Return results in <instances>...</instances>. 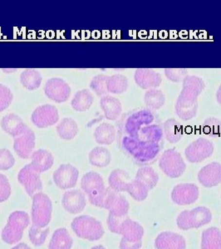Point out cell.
<instances>
[{"label":"cell","instance_id":"1","mask_svg":"<svg viewBox=\"0 0 221 249\" xmlns=\"http://www.w3.org/2000/svg\"><path fill=\"white\" fill-rule=\"evenodd\" d=\"M119 135L122 150L139 165L156 161L164 146L163 129L157 123Z\"/></svg>","mask_w":221,"mask_h":249},{"label":"cell","instance_id":"2","mask_svg":"<svg viewBox=\"0 0 221 249\" xmlns=\"http://www.w3.org/2000/svg\"><path fill=\"white\" fill-rule=\"evenodd\" d=\"M183 88L176 104L177 116L183 121H189L196 116L198 110V96L205 88L201 77L189 76L183 80Z\"/></svg>","mask_w":221,"mask_h":249},{"label":"cell","instance_id":"3","mask_svg":"<svg viewBox=\"0 0 221 249\" xmlns=\"http://www.w3.org/2000/svg\"><path fill=\"white\" fill-rule=\"evenodd\" d=\"M81 187L92 205L103 209L108 188H106L103 178L98 173L91 171L85 174L82 176Z\"/></svg>","mask_w":221,"mask_h":249},{"label":"cell","instance_id":"4","mask_svg":"<svg viewBox=\"0 0 221 249\" xmlns=\"http://www.w3.org/2000/svg\"><path fill=\"white\" fill-rule=\"evenodd\" d=\"M29 214L24 211L12 213L1 233L3 242L10 245L19 243L23 238V231L29 226Z\"/></svg>","mask_w":221,"mask_h":249},{"label":"cell","instance_id":"5","mask_svg":"<svg viewBox=\"0 0 221 249\" xmlns=\"http://www.w3.org/2000/svg\"><path fill=\"white\" fill-rule=\"evenodd\" d=\"M71 227L78 238L92 242L101 239L105 232L102 223L91 216L82 215L74 218Z\"/></svg>","mask_w":221,"mask_h":249},{"label":"cell","instance_id":"6","mask_svg":"<svg viewBox=\"0 0 221 249\" xmlns=\"http://www.w3.org/2000/svg\"><path fill=\"white\" fill-rule=\"evenodd\" d=\"M32 222L38 228L44 229L50 223L53 213V203L46 194L38 192L33 196Z\"/></svg>","mask_w":221,"mask_h":249},{"label":"cell","instance_id":"7","mask_svg":"<svg viewBox=\"0 0 221 249\" xmlns=\"http://www.w3.org/2000/svg\"><path fill=\"white\" fill-rule=\"evenodd\" d=\"M156 115L150 109H140L126 114L120 122L119 134H126L142 127L143 125L154 124Z\"/></svg>","mask_w":221,"mask_h":249},{"label":"cell","instance_id":"8","mask_svg":"<svg viewBox=\"0 0 221 249\" xmlns=\"http://www.w3.org/2000/svg\"><path fill=\"white\" fill-rule=\"evenodd\" d=\"M159 167L170 178L181 177L186 169V164L181 154L174 149L165 150L160 159Z\"/></svg>","mask_w":221,"mask_h":249},{"label":"cell","instance_id":"9","mask_svg":"<svg viewBox=\"0 0 221 249\" xmlns=\"http://www.w3.org/2000/svg\"><path fill=\"white\" fill-rule=\"evenodd\" d=\"M214 150L212 142L205 138H199L188 145L184 156L190 163H200L212 156Z\"/></svg>","mask_w":221,"mask_h":249},{"label":"cell","instance_id":"10","mask_svg":"<svg viewBox=\"0 0 221 249\" xmlns=\"http://www.w3.org/2000/svg\"><path fill=\"white\" fill-rule=\"evenodd\" d=\"M103 209L109 211V214L117 218H126L129 212L130 204L124 196L108 188V193L106 196Z\"/></svg>","mask_w":221,"mask_h":249},{"label":"cell","instance_id":"11","mask_svg":"<svg viewBox=\"0 0 221 249\" xmlns=\"http://www.w3.org/2000/svg\"><path fill=\"white\" fill-rule=\"evenodd\" d=\"M18 180L24 187L26 192L32 198L35 194L43 190L39 173L32 167L31 164H26L21 169L18 176Z\"/></svg>","mask_w":221,"mask_h":249},{"label":"cell","instance_id":"12","mask_svg":"<svg viewBox=\"0 0 221 249\" xmlns=\"http://www.w3.org/2000/svg\"><path fill=\"white\" fill-rule=\"evenodd\" d=\"M79 171L71 164L60 165L54 173V181L61 190H69L76 186Z\"/></svg>","mask_w":221,"mask_h":249},{"label":"cell","instance_id":"13","mask_svg":"<svg viewBox=\"0 0 221 249\" xmlns=\"http://www.w3.org/2000/svg\"><path fill=\"white\" fill-rule=\"evenodd\" d=\"M200 191L196 184L190 183L177 184L171 192V199L181 206L190 205L198 199Z\"/></svg>","mask_w":221,"mask_h":249},{"label":"cell","instance_id":"14","mask_svg":"<svg viewBox=\"0 0 221 249\" xmlns=\"http://www.w3.org/2000/svg\"><path fill=\"white\" fill-rule=\"evenodd\" d=\"M44 91L49 99L62 103L68 101L71 94V88L64 80L55 77L46 82Z\"/></svg>","mask_w":221,"mask_h":249},{"label":"cell","instance_id":"15","mask_svg":"<svg viewBox=\"0 0 221 249\" xmlns=\"http://www.w3.org/2000/svg\"><path fill=\"white\" fill-rule=\"evenodd\" d=\"M59 114L57 107L52 105L40 106L32 114L31 120L37 127L46 128L58 122Z\"/></svg>","mask_w":221,"mask_h":249},{"label":"cell","instance_id":"16","mask_svg":"<svg viewBox=\"0 0 221 249\" xmlns=\"http://www.w3.org/2000/svg\"><path fill=\"white\" fill-rule=\"evenodd\" d=\"M62 204L67 212L77 214L82 212L87 205L85 195L80 190L67 191L63 195Z\"/></svg>","mask_w":221,"mask_h":249},{"label":"cell","instance_id":"17","mask_svg":"<svg viewBox=\"0 0 221 249\" xmlns=\"http://www.w3.org/2000/svg\"><path fill=\"white\" fill-rule=\"evenodd\" d=\"M35 148V135L28 128L22 135L15 138L14 149L18 156L22 159H29Z\"/></svg>","mask_w":221,"mask_h":249},{"label":"cell","instance_id":"18","mask_svg":"<svg viewBox=\"0 0 221 249\" xmlns=\"http://www.w3.org/2000/svg\"><path fill=\"white\" fill-rule=\"evenodd\" d=\"M198 180L205 188L216 187L221 183V164L212 162L198 173Z\"/></svg>","mask_w":221,"mask_h":249},{"label":"cell","instance_id":"19","mask_svg":"<svg viewBox=\"0 0 221 249\" xmlns=\"http://www.w3.org/2000/svg\"><path fill=\"white\" fill-rule=\"evenodd\" d=\"M155 247L156 249H185L186 241L177 232L166 231L156 237Z\"/></svg>","mask_w":221,"mask_h":249},{"label":"cell","instance_id":"20","mask_svg":"<svg viewBox=\"0 0 221 249\" xmlns=\"http://www.w3.org/2000/svg\"><path fill=\"white\" fill-rule=\"evenodd\" d=\"M135 82L142 89H155L161 85L162 77L161 74L152 69L139 68L134 75Z\"/></svg>","mask_w":221,"mask_h":249},{"label":"cell","instance_id":"21","mask_svg":"<svg viewBox=\"0 0 221 249\" xmlns=\"http://www.w3.org/2000/svg\"><path fill=\"white\" fill-rule=\"evenodd\" d=\"M187 219L189 229L197 230L210 224L212 220V213L206 207H197L193 210H187Z\"/></svg>","mask_w":221,"mask_h":249},{"label":"cell","instance_id":"22","mask_svg":"<svg viewBox=\"0 0 221 249\" xmlns=\"http://www.w3.org/2000/svg\"><path fill=\"white\" fill-rule=\"evenodd\" d=\"M120 234L130 243H139L144 236V229L139 223L126 218L122 221Z\"/></svg>","mask_w":221,"mask_h":249},{"label":"cell","instance_id":"23","mask_svg":"<svg viewBox=\"0 0 221 249\" xmlns=\"http://www.w3.org/2000/svg\"><path fill=\"white\" fill-rule=\"evenodd\" d=\"M1 126L4 132L15 138L22 135L29 128L19 116L12 113L3 116L1 121Z\"/></svg>","mask_w":221,"mask_h":249},{"label":"cell","instance_id":"24","mask_svg":"<svg viewBox=\"0 0 221 249\" xmlns=\"http://www.w3.org/2000/svg\"><path fill=\"white\" fill-rule=\"evenodd\" d=\"M31 165L37 173H43L54 165V158L48 150L40 149L32 154Z\"/></svg>","mask_w":221,"mask_h":249},{"label":"cell","instance_id":"25","mask_svg":"<svg viewBox=\"0 0 221 249\" xmlns=\"http://www.w3.org/2000/svg\"><path fill=\"white\" fill-rule=\"evenodd\" d=\"M100 106L104 111L105 117L109 121H115L122 113V106L119 100L111 96H102Z\"/></svg>","mask_w":221,"mask_h":249},{"label":"cell","instance_id":"26","mask_svg":"<svg viewBox=\"0 0 221 249\" xmlns=\"http://www.w3.org/2000/svg\"><path fill=\"white\" fill-rule=\"evenodd\" d=\"M130 181L131 180L129 174L121 169L114 170L110 173L108 178V183L110 189L117 193L127 192Z\"/></svg>","mask_w":221,"mask_h":249},{"label":"cell","instance_id":"27","mask_svg":"<svg viewBox=\"0 0 221 249\" xmlns=\"http://www.w3.org/2000/svg\"><path fill=\"white\" fill-rule=\"evenodd\" d=\"M74 240L68 230L62 228L54 232L48 249H72Z\"/></svg>","mask_w":221,"mask_h":249},{"label":"cell","instance_id":"28","mask_svg":"<svg viewBox=\"0 0 221 249\" xmlns=\"http://www.w3.org/2000/svg\"><path fill=\"white\" fill-rule=\"evenodd\" d=\"M202 249H221V231L218 228L210 227L202 232Z\"/></svg>","mask_w":221,"mask_h":249},{"label":"cell","instance_id":"29","mask_svg":"<svg viewBox=\"0 0 221 249\" xmlns=\"http://www.w3.org/2000/svg\"><path fill=\"white\" fill-rule=\"evenodd\" d=\"M163 133L166 139L171 144L180 142L183 136V127L176 120L169 119L163 124Z\"/></svg>","mask_w":221,"mask_h":249},{"label":"cell","instance_id":"30","mask_svg":"<svg viewBox=\"0 0 221 249\" xmlns=\"http://www.w3.org/2000/svg\"><path fill=\"white\" fill-rule=\"evenodd\" d=\"M94 138L98 144H110L116 139V130L112 124L102 123L94 131Z\"/></svg>","mask_w":221,"mask_h":249},{"label":"cell","instance_id":"31","mask_svg":"<svg viewBox=\"0 0 221 249\" xmlns=\"http://www.w3.org/2000/svg\"><path fill=\"white\" fill-rule=\"evenodd\" d=\"M93 101L94 97L91 91L83 89L75 94L74 99L72 101V107L77 111H86L91 107Z\"/></svg>","mask_w":221,"mask_h":249},{"label":"cell","instance_id":"32","mask_svg":"<svg viewBox=\"0 0 221 249\" xmlns=\"http://www.w3.org/2000/svg\"><path fill=\"white\" fill-rule=\"evenodd\" d=\"M88 158L90 164L96 167L103 168L110 164L111 156L107 148L98 146L91 150Z\"/></svg>","mask_w":221,"mask_h":249},{"label":"cell","instance_id":"33","mask_svg":"<svg viewBox=\"0 0 221 249\" xmlns=\"http://www.w3.org/2000/svg\"><path fill=\"white\" fill-rule=\"evenodd\" d=\"M42 80V75L35 69H26L20 75V82L24 88L30 91L39 88Z\"/></svg>","mask_w":221,"mask_h":249},{"label":"cell","instance_id":"34","mask_svg":"<svg viewBox=\"0 0 221 249\" xmlns=\"http://www.w3.org/2000/svg\"><path fill=\"white\" fill-rule=\"evenodd\" d=\"M57 132L62 139L70 141L77 136L78 125L73 118H64L57 124Z\"/></svg>","mask_w":221,"mask_h":249},{"label":"cell","instance_id":"35","mask_svg":"<svg viewBox=\"0 0 221 249\" xmlns=\"http://www.w3.org/2000/svg\"><path fill=\"white\" fill-rule=\"evenodd\" d=\"M136 179L142 182L147 187L149 190H152L159 181L158 174L151 167L143 166L136 173Z\"/></svg>","mask_w":221,"mask_h":249},{"label":"cell","instance_id":"36","mask_svg":"<svg viewBox=\"0 0 221 249\" xmlns=\"http://www.w3.org/2000/svg\"><path fill=\"white\" fill-rule=\"evenodd\" d=\"M144 102L150 110H158L164 106L166 98L161 90L150 89L145 93Z\"/></svg>","mask_w":221,"mask_h":249},{"label":"cell","instance_id":"37","mask_svg":"<svg viewBox=\"0 0 221 249\" xmlns=\"http://www.w3.org/2000/svg\"><path fill=\"white\" fill-rule=\"evenodd\" d=\"M128 88V80L122 74H116L108 77V91L112 94H122Z\"/></svg>","mask_w":221,"mask_h":249},{"label":"cell","instance_id":"38","mask_svg":"<svg viewBox=\"0 0 221 249\" xmlns=\"http://www.w3.org/2000/svg\"><path fill=\"white\" fill-rule=\"evenodd\" d=\"M127 192L130 195V197L133 198L134 200L142 202L144 201L145 199L147 198L149 190L143 183L135 178L130 182Z\"/></svg>","mask_w":221,"mask_h":249},{"label":"cell","instance_id":"39","mask_svg":"<svg viewBox=\"0 0 221 249\" xmlns=\"http://www.w3.org/2000/svg\"><path fill=\"white\" fill-rule=\"evenodd\" d=\"M48 234H49V229L47 228L43 230L42 228H38L34 224L32 225L29 232V239L31 241L32 244L36 247L43 245L46 239L48 238Z\"/></svg>","mask_w":221,"mask_h":249},{"label":"cell","instance_id":"40","mask_svg":"<svg viewBox=\"0 0 221 249\" xmlns=\"http://www.w3.org/2000/svg\"><path fill=\"white\" fill-rule=\"evenodd\" d=\"M108 76L99 74L94 77L90 83V88L97 96H107L108 91Z\"/></svg>","mask_w":221,"mask_h":249},{"label":"cell","instance_id":"41","mask_svg":"<svg viewBox=\"0 0 221 249\" xmlns=\"http://www.w3.org/2000/svg\"><path fill=\"white\" fill-rule=\"evenodd\" d=\"M202 128V131L205 135L211 136H220L221 134V121L215 117H210L204 122Z\"/></svg>","mask_w":221,"mask_h":249},{"label":"cell","instance_id":"42","mask_svg":"<svg viewBox=\"0 0 221 249\" xmlns=\"http://www.w3.org/2000/svg\"><path fill=\"white\" fill-rule=\"evenodd\" d=\"M14 99V95L8 87L0 84V112L9 107Z\"/></svg>","mask_w":221,"mask_h":249},{"label":"cell","instance_id":"43","mask_svg":"<svg viewBox=\"0 0 221 249\" xmlns=\"http://www.w3.org/2000/svg\"><path fill=\"white\" fill-rule=\"evenodd\" d=\"M166 77L171 82H181L188 76V71L186 69L182 68H166L165 69Z\"/></svg>","mask_w":221,"mask_h":249},{"label":"cell","instance_id":"44","mask_svg":"<svg viewBox=\"0 0 221 249\" xmlns=\"http://www.w3.org/2000/svg\"><path fill=\"white\" fill-rule=\"evenodd\" d=\"M15 164V159L9 150L0 149V170H9Z\"/></svg>","mask_w":221,"mask_h":249},{"label":"cell","instance_id":"45","mask_svg":"<svg viewBox=\"0 0 221 249\" xmlns=\"http://www.w3.org/2000/svg\"><path fill=\"white\" fill-rule=\"evenodd\" d=\"M11 195V185L9 179L3 174H0V203L8 200Z\"/></svg>","mask_w":221,"mask_h":249},{"label":"cell","instance_id":"46","mask_svg":"<svg viewBox=\"0 0 221 249\" xmlns=\"http://www.w3.org/2000/svg\"><path fill=\"white\" fill-rule=\"evenodd\" d=\"M124 219H125L124 218H117L111 214H109L108 218V226L110 232L120 234L121 225H122V221Z\"/></svg>","mask_w":221,"mask_h":249},{"label":"cell","instance_id":"47","mask_svg":"<svg viewBox=\"0 0 221 249\" xmlns=\"http://www.w3.org/2000/svg\"><path fill=\"white\" fill-rule=\"evenodd\" d=\"M142 241L139 243H130L124 238H122L120 242V249H141Z\"/></svg>","mask_w":221,"mask_h":249},{"label":"cell","instance_id":"48","mask_svg":"<svg viewBox=\"0 0 221 249\" xmlns=\"http://www.w3.org/2000/svg\"><path fill=\"white\" fill-rule=\"evenodd\" d=\"M12 249H31V248L28 244H24V243H20Z\"/></svg>","mask_w":221,"mask_h":249},{"label":"cell","instance_id":"49","mask_svg":"<svg viewBox=\"0 0 221 249\" xmlns=\"http://www.w3.org/2000/svg\"><path fill=\"white\" fill-rule=\"evenodd\" d=\"M216 99H217V102L221 105V84L220 88H219L218 91L216 92Z\"/></svg>","mask_w":221,"mask_h":249},{"label":"cell","instance_id":"50","mask_svg":"<svg viewBox=\"0 0 221 249\" xmlns=\"http://www.w3.org/2000/svg\"><path fill=\"white\" fill-rule=\"evenodd\" d=\"M91 249H107L105 247L102 246V245H97V246H94Z\"/></svg>","mask_w":221,"mask_h":249}]
</instances>
